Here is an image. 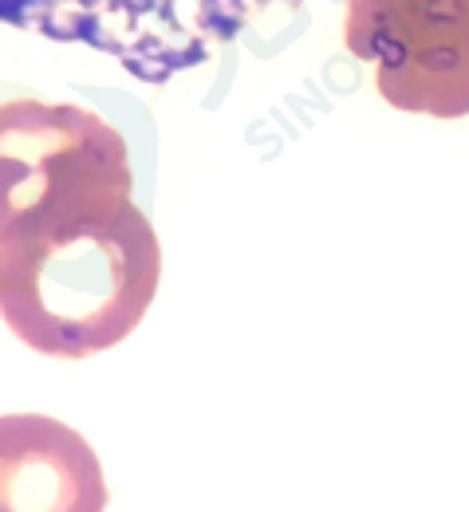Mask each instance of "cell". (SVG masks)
<instances>
[{
  "label": "cell",
  "instance_id": "2",
  "mask_svg": "<svg viewBox=\"0 0 469 512\" xmlns=\"http://www.w3.org/2000/svg\"><path fill=\"white\" fill-rule=\"evenodd\" d=\"M296 8L304 0H0V24L111 56L142 83H170Z\"/></svg>",
  "mask_w": 469,
  "mask_h": 512
},
{
  "label": "cell",
  "instance_id": "4",
  "mask_svg": "<svg viewBox=\"0 0 469 512\" xmlns=\"http://www.w3.org/2000/svg\"><path fill=\"white\" fill-rule=\"evenodd\" d=\"M343 40L406 115H469V0H347Z\"/></svg>",
  "mask_w": 469,
  "mask_h": 512
},
{
  "label": "cell",
  "instance_id": "5",
  "mask_svg": "<svg viewBox=\"0 0 469 512\" xmlns=\"http://www.w3.org/2000/svg\"><path fill=\"white\" fill-rule=\"evenodd\" d=\"M107 477L87 438L48 414L0 418V512H103Z\"/></svg>",
  "mask_w": 469,
  "mask_h": 512
},
{
  "label": "cell",
  "instance_id": "3",
  "mask_svg": "<svg viewBox=\"0 0 469 512\" xmlns=\"http://www.w3.org/2000/svg\"><path fill=\"white\" fill-rule=\"evenodd\" d=\"M134 197L127 138L75 103H0V237Z\"/></svg>",
  "mask_w": 469,
  "mask_h": 512
},
{
  "label": "cell",
  "instance_id": "1",
  "mask_svg": "<svg viewBox=\"0 0 469 512\" xmlns=\"http://www.w3.org/2000/svg\"><path fill=\"white\" fill-rule=\"evenodd\" d=\"M162 245L131 201L0 237V320L52 359L123 343L154 304Z\"/></svg>",
  "mask_w": 469,
  "mask_h": 512
}]
</instances>
